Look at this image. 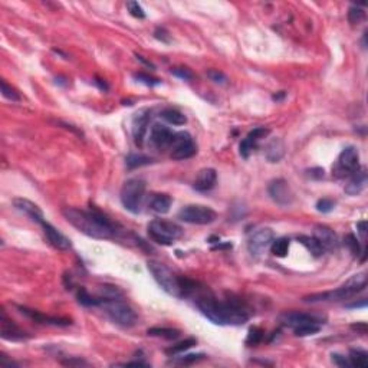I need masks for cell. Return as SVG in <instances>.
Listing matches in <instances>:
<instances>
[{"label": "cell", "instance_id": "1", "mask_svg": "<svg viewBox=\"0 0 368 368\" xmlns=\"http://www.w3.org/2000/svg\"><path fill=\"white\" fill-rule=\"evenodd\" d=\"M63 217L77 230L94 239H111L115 235V224L98 210H82L77 207H65Z\"/></svg>", "mask_w": 368, "mask_h": 368}, {"label": "cell", "instance_id": "2", "mask_svg": "<svg viewBox=\"0 0 368 368\" xmlns=\"http://www.w3.org/2000/svg\"><path fill=\"white\" fill-rule=\"evenodd\" d=\"M196 307L216 325H243L249 319L245 308L236 301H217L213 296H200Z\"/></svg>", "mask_w": 368, "mask_h": 368}, {"label": "cell", "instance_id": "3", "mask_svg": "<svg viewBox=\"0 0 368 368\" xmlns=\"http://www.w3.org/2000/svg\"><path fill=\"white\" fill-rule=\"evenodd\" d=\"M367 286V273L361 272L350 278L342 286H339L335 291L322 292V293H312L304 298L305 302H322V301H342L354 296L355 293L364 291Z\"/></svg>", "mask_w": 368, "mask_h": 368}, {"label": "cell", "instance_id": "4", "mask_svg": "<svg viewBox=\"0 0 368 368\" xmlns=\"http://www.w3.org/2000/svg\"><path fill=\"white\" fill-rule=\"evenodd\" d=\"M147 268L163 291L167 292L171 296L183 298V288H181L180 278L174 275L164 263L158 261H148Z\"/></svg>", "mask_w": 368, "mask_h": 368}, {"label": "cell", "instance_id": "5", "mask_svg": "<svg viewBox=\"0 0 368 368\" xmlns=\"http://www.w3.org/2000/svg\"><path fill=\"white\" fill-rule=\"evenodd\" d=\"M120 197H121L123 206L128 212L134 213V215L140 213L141 206H143V200L146 197V181L140 177L128 178L123 184Z\"/></svg>", "mask_w": 368, "mask_h": 368}, {"label": "cell", "instance_id": "6", "mask_svg": "<svg viewBox=\"0 0 368 368\" xmlns=\"http://www.w3.org/2000/svg\"><path fill=\"white\" fill-rule=\"evenodd\" d=\"M148 236L158 245L170 246L183 236V229L176 223L155 219L148 224Z\"/></svg>", "mask_w": 368, "mask_h": 368}, {"label": "cell", "instance_id": "7", "mask_svg": "<svg viewBox=\"0 0 368 368\" xmlns=\"http://www.w3.org/2000/svg\"><path fill=\"white\" fill-rule=\"evenodd\" d=\"M101 307L105 309L107 315L117 324L125 328L132 327L137 322V314L134 312V309L124 302L121 298L115 299H104L101 302Z\"/></svg>", "mask_w": 368, "mask_h": 368}, {"label": "cell", "instance_id": "8", "mask_svg": "<svg viewBox=\"0 0 368 368\" xmlns=\"http://www.w3.org/2000/svg\"><path fill=\"white\" fill-rule=\"evenodd\" d=\"M360 169V153L355 147H345L338 155L337 163L332 169V174L337 178L351 176L357 170Z\"/></svg>", "mask_w": 368, "mask_h": 368}, {"label": "cell", "instance_id": "9", "mask_svg": "<svg viewBox=\"0 0 368 368\" xmlns=\"http://www.w3.org/2000/svg\"><path fill=\"white\" fill-rule=\"evenodd\" d=\"M177 217L181 222L190 223V224H210L216 220V212L213 209L201 204H189L183 207Z\"/></svg>", "mask_w": 368, "mask_h": 368}, {"label": "cell", "instance_id": "10", "mask_svg": "<svg viewBox=\"0 0 368 368\" xmlns=\"http://www.w3.org/2000/svg\"><path fill=\"white\" fill-rule=\"evenodd\" d=\"M170 148H171V158L174 160H186L196 154V144L187 131L176 132Z\"/></svg>", "mask_w": 368, "mask_h": 368}, {"label": "cell", "instance_id": "11", "mask_svg": "<svg viewBox=\"0 0 368 368\" xmlns=\"http://www.w3.org/2000/svg\"><path fill=\"white\" fill-rule=\"evenodd\" d=\"M268 193L272 200L281 206H289L293 201V193L288 181H285L284 178L272 180L268 186Z\"/></svg>", "mask_w": 368, "mask_h": 368}, {"label": "cell", "instance_id": "12", "mask_svg": "<svg viewBox=\"0 0 368 368\" xmlns=\"http://www.w3.org/2000/svg\"><path fill=\"white\" fill-rule=\"evenodd\" d=\"M272 240H273V232L269 227H263L252 233V236L247 240V249L253 256H259L270 246Z\"/></svg>", "mask_w": 368, "mask_h": 368}, {"label": "cell", "instance_id": "13", "mask_svg": "<svg viewBox=\"0 0 368 368\" xmlns=\"http://www.w3.org/2000/svg\"><path fill=\"white\" fill-rule=\"evenodd\" d=\"M39 224L42 226L48 242L54 246L55 249H59V250H69V249H71V246H72L71 240H69L65 235H62L61 232L56 229V227H54L51 223L46 222L45 219H43Z\"/></svg>", "mask_w": 368, "mask_h": 368}, {"label": "cell", "instance_id": "14", "mask_svg": "<svg viewBox=\"0 0 368 368\" xmlns=\"http://www.w3.org/2000/svg\"><path fill=\"white\" fill-rule=\"evenodd\" d=\"M148 123H150V111L148 109H141L132 118V137L134 143L137 147H143L144 137L148 130Z\"/></svg>", "mask_w": 368, "mask_h": 368}, {"label": "cell", "instance_id": "15", "mask_svg": "<svg viewBox=\"0 0 368 368\" xmlns=\"http://www.w3.org/2000/svg\"><path fill=\"white\" fill-rule=\"evenodd\" d=\"M281 321L284 325L289 327L292 330L299 328L302 325H307V324H321V321L314 315L307 314V312H299V311L285 312V314L281 315Z\"/></svg>", "mask_w": 368, "mask_h": 368}, {"label": "cell", "instance_id": "16", "mask_svg": "<svg viewBox=\"0 0 368 368\" xmlns=\"http://www.w3.org/2000/svg\"><path fill=\"white\" fill-rule=\"evenodd\" d=\"M174 134L176 132H173L169 127H166L163 124H154L150 131V140L157 148L164 150V148H170Z\"/></svg>", "mask_w": 368, "mask_h": 368}, {"label": "cell", "instance_id": "17", "mask_svg": "<svg viewBox=\"0 0 368 368\" xmlns=\"http://www.w3.org/2000/svg\"><path fill=\"white\" fill-rule=\"evenodd\" d=\"M314 238L319 242L324 250H335L338 247V238L335 232L325 226V224H316L314 227Z\"/></svg>", "mask_w": 368, "mask_h": 368}, {"label": "cell", "instance_id": "18", "mask_svg": "<svg viewBox=\"0 0 368 368\" xmlns=\"http://www.w3.org/2000/svg\"><path fill=\"white\" fill-rule=\"evenodd\" d=\"M268 134H269V130L268 128H265V127H258V128H255V130L250 131V132L245 137V140L240 143V150H239L240 155H242L243 158H247L253 150L256 148L258 143H259L263 137H266Z\"/></svg>", "mask_w": 368, "mask_h": 368}, {"label": "cell", "instance_id": "19", "mask_svg": "<svg viewBox=\"0 0 368 368\" xmlns=\"http://www.w3.org/2000/svg\"><path fill=\"white\" fill-rule=\"evenodd\" d=\"M216 181H217V173H216V170L203 169L199 171V174H197L194 183H193V187H194V190H197V192L206 193L215 187Z\"/></svg>", "mask_w": 368, "mask_h": 368}, {"label": "cell", "instance_id": "20", "mask_svg": "<svg viewBox=\"0 0 368 368\" xmlns=\"http://www.w3.org/2000/svg\"><path fill=\"white\" fill-rule=\"evenodd\" d=\"M365 186H367V170L361 167L351 174V178L345 186L344 190L348 196H357L365 189Z\"/></svg>", "mask_w": 368, "mask_h": 368}, {"label": "cell", "instance_id": "21", "mask_svg": "<svg viewBox=\"0 0 368 368\" xmlns=\"http://www.w3.org/2000/svg\"><path fill=\"white\" fill-rule=\"evenodd\" d=\"M13 204H15V207L19 212H22V213H25L26 216H29L32 220H35V222L38 223L43 220V213H42L40 207H39L38 204H35L31 200L15 199L13 200Z\"/></svg>", "mask_w": 368, "mask_h": 368}, {"label": "cell", "instance_id": "22", "mask_svg": "<svg viewBox=\"0 0 368 368\" xmlns=\"http://www.w3.org/2000/svg\"><path fill=\"white\" fill-rule=\"evenodd\" d=\"M0 322H2V330H0V332H2V337L5 338V339L17 341V339H25V338L28 337L17 325L13 324V321L8 319L5 311L2 312V321Z\"/></svg>", "mask_w": 368, "mask_h": 368}, {"label": "cell", "instance_id": "23", "mask_svg": "<svg viewBox=\"0 0 368 368\" xmlns=\"http://www.w3.org/2000/svg\"><path fill=\"white\" fill-rule=\"evenodd\" d=\"M20 312L25 314L26 316H29L32 319H35L36 322H40V324H49V325H61V327H65V325H69L71 321L69 319H63V318H55V316H48V315H43L38 312V311H33V309H29V308H23L19 307Z\"/></svg>", "mask_w": 368, "mask_h": 368}, {"label": "cell", "instance_id": "24", "mask_svg": "<svg viewBox=\"0 0 368 368\" xmlns=\"http://www.w3.org/2000/svg\"><path fill=\"white\" fill-rule=\"evenodd\" d=\"M171 203L173 200L169 194H154L150 199V209L158 215H166L170 212Z\"/></svg>", "mask_w": 368, "mask_h": 368}, {"label": "cell", "instance_id": "25", "mask_svg": "<svg viewBox=\"0 0 368 368\" xmlns=\"http://www.w3.org/2000/svg\"><path fill=\"white\" fill-rule=\"evenodd\" d=\"M284 154L285 146L284 143H282V140H279V138L272 140L268 144V147H266V151H265V155H266V158L270 163H278L284 157Z\"/></svg>", "mask_w": 368, "mask_h": 368}, {"label": "cell", "instance_id": "26", "mask_svg": "<svg viewBox=\"0 0 368 368\" xmlns=\"http://www.w3.org/2000/svg\"><path fill=\"white\" fill-rule=\"evenodd\" d=\"M298 242L299 243H302V245L307 247V250L314 258H319L322 253H324V247L319 245V242L314 238V236H298Z\"/></svg>", "mask_w": 368, "mask_h": 368}, {"label": "cell", "instance_id": "27", "mask_svg": "<svg viewBox=\"0 0 368 368\" xmlns=\"http://www.w3.org/2000/svg\"><path fill=\"white\" fill-rule=\"evenodd\" d=\"M161 117L167 121L169 124H173V125H184L187 123V118L186 115L178 111L176 108H166L163 112H161Z\"/></svg>", "mask_w": 368, "mask_h": 368}, {"label": "cell", "instance_id": "28", "mask_svg": "<svg viewBox=\"0 0 368 368\" xmlns=\"http://www.w3.org/2000/svg\"><path fill=\"white\" fill-rule=\"evenodd\" d=\"M289 239L286 238H278L272 240L270 243V250L272 253L278 256V258H285L288 252H289Z\"/></svg>", "mask_w": 368, "mask_h": 368}, {"label": "cell", "instance_id": "29", "mask_svg": "<svg viewBox=\"0 0 368 368\" xmlns=\"http://www.w3.org/2000/svg\"><path fill=\"white\" fill-rule=\"evenodd\" d=\"M148 335L151 337H161L166 338V339H177L180 337V331L176 330V328H160V327H154V328H150L147 331Z\"/></svg>", "mask_w": 368, "mask_h": 368}, {"label": "cell", "instance_id": "30", "mask_svg": "<svg viewBox=\"0 0 368 368\" xmlns=\"http://www.w3.org/2000/svg\"><path fill=\"white\" fill-rule=\"evenodd\" d=\"M151 163V158L141 153H130L125 158V164L128 169H137L141 166H147Z\"/></svg>", "mask_w": 368, "mask_h": 368}, {"label": "cell", "instance_id": "31", "mask_svg": "<svg viewBox=\"0 0 368 368\" xmlns=\"http://www.w3.org/2000/svg\"><path fill=\"white\" fill-rule=\"evenodd\" d=\"M348 358H350L351 367L365 368L368 365V354L362 350H351Z\"/></svg>", "mask_w": 368, "mask_h": 368}, {"label": "cell", "instance_id": "32", "mask_svg": "<svg viewBox=\"0 0 368 368\" xmlns=\"http://www.w3.org/2000/svg\"><path fill=\"white\" fill-rule=\"evenodd\" d=\"M197 344V339L196 338H187V339H184V341H180L178 344L173 345V347H170L166 350V353L169 354V355H176V354H181L184 351H187V350H190L192 347Z\"/></svg>", "mask_w": 368, "mask_h": 368}, {"label": "cell", "instance_id": "33", "mask_svg": "<svg viewBox=\"0 0 368 368\" xmlns=\"http://www.w3.org/2000/svg\"><path fill=\"white\" fill-rule=\"evenodd\" d=\"M77 298L78 302H79L81 305H84V307H97V305H101L100 298H98V296L95 298V296L89 295L84 288H81V289L78 291Z\"/></svg>", "mask_w": 368, "mask_h": 368}, {"label": "cell", "instance_id": "34", "mask_svg": "<svg viewBox=\"0 0 368 368\" xmlns=\"http://www.w3.org/2000/svg\"><path fill=\"white\" fill-rule=\"evenodd\" d=\"M321 330V324H307V325H302L299 328L293 330V334L296 337H309V335H314L316 332H319Z\"/></svg>", "mask_w": 368, "mask_h": 368}, {"label": "cell", "instance_id": "35", "mask_svg": "<svg viewBox=\"0 0 368 368\" xmlns=\"http://www.w3.org/2000/svg\"><path fill=\"white\" fill-rule=\"evenodd\" d=\"M2 94H3V97L5 98H8L10 101H20V95H19V92L16 91L15 88H12L10 85L5 81V79H2Z\"/></svg>", "mask_w": 368, "mask_h": 368}, {"label": "cell", "instance_id": "36", "mask_svg": "<svg viewBox=\"0 0 368 368\" xmlns=\"http://www.w3.org/2000/svg\"><path fill=\"white\" fill-rule=\"evenodd\" d=\"M262 338H263V331L261 328H258V327H253L249 330V334H247V338H246V344L250 345H258L259 342L262 341Z\"/></svg>", "mask_w": 368, "mask_h": 368}, {"label": "cell", "instance_id": "37", "mask_svg": "<svg viewBox=\"0 0 368 368\" xmlns=\"http://www.w3.org/2000/svg\"><path fill=\"white\" fill-rule=\"evenodd\" d=\"M365 17V13L364 10L358 6H351L350 8V12H348V20L351 25H358V23Z\"/></svg>", "mask_w": 368, "mask_h": 368}, {"label": "cell", "instance_id": "38", "mask_svg": "<svg viewBox=\"0 0 368 368\" xmlns=\"http://www.w3.org/2000/svg\"><path fill=\"white\" fill-rule=\"evenodd\" d=\"M345 245H347V247L350 249V252L353 253L354 256H360V243H358V240H357V238L354 235H347L345 236Z\"/></svg>", "mask_w": 368, "mask_h": 368}, {"label": "cell", "instance_id": "39", "mask_svg": "<svg viewBox=\"0 0 368 368\" xmlns=\"http://www.w3.org/2000/svg\"><path fill=\"white\" fill-rule=\"evenodd\" d=\"M206 355L204 354H189V355H184V357H177L174 358L177 364H183V365H189L193 362H197V361L203 360Z\"/></svg>", "mask_w": 368, "mask_h": 368}, {"label": "cell", "instance_id": "40", "mask_svg": "<svg viewBox=\"0 0 368 368\" xmlns=\"http://www.w3.org/2000/svg\"><path fill=\"white\" fill-rule=\"evenodd\" d=\"M334 207H335V201L331 199H321L316 203V210L319 213H330L334 210Z\"/></svg>", "mask_w": 368, "mask_h": 368}, {"label": "cell", "instance_id": "41", "mask_svg": "<svg viewBox=\"0 0 368 368\" xmlns=\"http://www.w3.org/2000/svg\"><path fill=\"white\" fill-rule=\"evenodd\" d=\"M127 9H128V12H130L131 15L134 16V17H137V19H144L146 17L144 9L140 6L138 2H128L127 3Z\"/></svg>", "mask_w": 368, "mask_h": 368}, {"label": "cell", "instance_id": "42", "mask_svg": "<svg viewBox=\"0 0 368 368\" xmlns=\"http://www.w3.org/2000/svg\"><path fill=\"white\" fill-rule=\"evenodd\" d=\"M134 78H135L137 81H140V82H143L144 85H147V86H155V85L160 84V81H158L157 78L150 77V75H147L144 72H138V74L134 75Z\"/></svg>", "mask_w": 368, "mask_h": 368}, {"label": "cell", "instance_id": "43", "mask_svg": "<svg viewBox=\"0 0 368 368\" xmlns=\"http://www.w3.org/2000/svg\"><path fill=\"white\" fill-rule=\"evenodd\" d=\"M207 77L210 78L213 82H216V84H226V81H227V77L223 74L222 71H219V69H210V71H207Z\"/></svg>", "mask_w": 368, "mask_h": 368}, {"label": "cell", "instance_id": "44", "mask_svg": "<svg viewBox=\"0 0 368 368\" xmlns=\"http://www.w3.org/2000/svg\"><path fill=\"white\" fill-rule=\"evenodd\" d=\"M171 74L174 77L183 79V81H192L193 79V72L187 68H173L171 69Z\"/></svg>", "mask_w": 368, "mask_h": 368}, {"label": "cell", "instance_id": "45", "mask_svg": "<svg viewBox=\"0 0 368 368\" xmlns=\"http://www.w3.org/2000/svg\"><path fill=\"white\" fill-rule=\"evenodd\" d=\"M331 357H332L334 364H337V365H339V367H351L350 360H348V358H345L344 355H341V354H332Z\"/></svg>", "mask_w": 368, "mask_h": 368}, {"label": "cell", "instance_id": "46", "mask_svg": "<svg viewBox=\"0 0 368 368\" xmlns=\"http://www.w3.org/2000/svg\"><path fill=\"white\" fill-rule=\"evenodd\" d=\"M154 36L158 39V40H161V42H166V43H169V42H170L169 33L164 31L163 28H158V29H155V32H154Z\"/></svg>", "mask_w": 368, "mask_h": 368}, {"label": "cell", "instance_id": "47", "mask_svg": "<svg viewBox=\"0 0 368 368\" xmlns=\"http://www.w3.org/2000/svg\"><path fill=\"white\" fill-rule=\"evenodd\" d=\"M0 367H2V368H12V367H17V364H16L15 361L9 360L6 355L0 354Z\"/></svg>", "mask_w": 368, "mask_h": 368}, {"label": "cell", "instance_id": "48", "mask_svg": "<svg viewBox=\"0 0 368 368\" xmlns=\"http://www.w3.org/2000/svg\"><path fill=\"white\" fill-rule=\"evenodd\" d=\"M357 230H358V233L361 235V238L362 239L367 238V222L362 220V222L357 223Z\"/></svg>", "mask_w": 368, "mask_h": 368}, {"label": "cell", "instance_id": "49", "mask_svg": "<svg viewBox=\"0 0 368 368\" xmlns=\"http://www.w3.org/2000/svg\"><path fill=\"white\" fill-rule=\"evenodd\" d=\"M63 365H88V362L84 360H79V358H72V360L62 361Z\"/></svg>", "mask_w": 368, "mask_h": 368}, {"label": "cell", "instance_id": "50", "mask_svg": "<svg viewBox=\"0 0 368 368\" xmlns=\"http://www.w3.org/2000/svg\"><path fill=\"white\" fill-rule=\"evenodd\" d=\"M118 365H121V367H148V364L141 362V361H130V362H123Z\"/></svg>", "mask_w": 368, "mask_h": 368}, {"label": "cell", "instance_id": "51", "mask_svg": "<svg viewBox=\"0 0 368 368\" xmlns=\"http://www.w3.org/2000/svg\"><path fill=\"white\" fill-rule=\"evenodd\" d=\"M353 330H357V331H361L362 334H365L367 332V325L362 322V324H357V325H353Z\"/></svg>", "mask_w": 368, "mask_h": 368}, {"label": "cell", "instance_id": "52", "mask_svg": "<svg viewBox=\"0 0 368 368\" xmlns=\"http://www.w3.org/2000/svg\"><path fill=\"white\" fill-rule=\"evenodd\" d=\"M367 305V301L364 299V301H361V302H354V304H350V305H347L348 308H362Z\"/></svg>", "mask_w": 368, "mask_h": 368}, {"label": "cell", "instance_id": "53", "mask_svg": "<svg viewBox=\"0 0 368 368\" xmlns=\"http://www.w3.org/2000/svg\"><path fill=\"white\" fill-rule=\"evenodd\" d=\"M135 56H137V59H138V61L144 62V63H146V65H148V66H151V68H154V66H153V63H151V62L146 61V59H144V58H143V56H140V55H135Z\"/></svg>", "mask_w": 368, "mask_h": 368}]
</instances>
